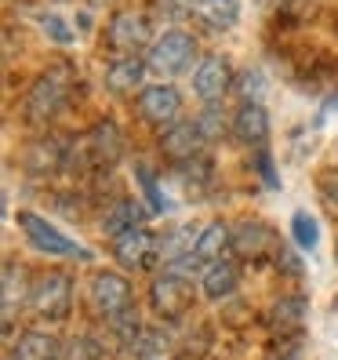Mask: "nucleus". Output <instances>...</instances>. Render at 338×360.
I'll list each match as a JSON object with an SVG mask.
<instances>
[{
    "label": "nucleus",
    "instance_id": "f257e3e1",
    "mask_svg": "<svg viewBox=\"0 0 338 360\" xmlns=\"http://www.w3.org/2000/svg\"><path fill=\"white\" fill-rule=\"evenodd\" d=\"M197 58V37L186 30H164L153 48L145 51V66H150L153 77H178L193 66Z\"/></svg>",
    "mask_w": 338,
    "mask_h": 360
},
{
    "label": "nucleus",
    "instance_id": "f03ea898",
    "mask_svg": "<svg viewBox=\"0 0 338 360\" xmlns=\"http://www.w3.org/2000/svg\"><path fill=\"white\" fill-rule=\"evenodd\" d=\"M66 98H70V77L62 70H48V73H40L33 80V88L26 91L22 113H26L30 124H48L66 110Z\"/></svg>",
    "mask_w": 338,
    "mask_h": 360
},
{
    "label": "nucleus",
    "instance_id": "7ed1b4c3",
    "mask_svg": "<svg viewBox=\"0 0 338 360\" xmlns=\"http://www.w3.org/2000/svg\"><path fill=\"white\" fill-rule=\"evenodd\" d=\"M30 309L40 316V321H48V324L66 321L70 309H73V281H70L62 269L44 273L40 281H33V291H30Z\"/></svg>",
    "mask_w": 338,
    "mask_h": 360
},
{
    "label": "nucleus",
    "instance_id": "20e7f679",
    "mask_svg": "<svg viewBox=\"0 0 338 360\" xmlns=\"http://www.w3.org/2000/svg\"><path fill=\"white\" fill-rule=\"evenodd\" d=\"M18 226H22L26 240L40 251V255H55V259H88L77 240H70L62 229H55L51 222H44L37 211H18Z\"/></svg>",
    "mask_w": 338,
    "mask_h": 360
},
{
    "label": "nucleus",
    "instance_id": "39448f33",
    "mask_svg": "<svg viewBox=\"0 0 338 360\" xmlns=\"http://www.w3.org/2000/svg\"><path fill=\"white\" fill-rule=\"evenodd\" d=\"M88 295H91V306H95V313L102 316V321H113V316H120L124 309L135 306L131 281L124 277V273H117V269H98L91 277Z\"/></svg>",
    "mask_w": 338,
    "mask_h": 360
},
{
    "label": "nucleus",
    "instance_id": "423d86ee",
    "mask_svg": "<svg viewBox=\"0 0 338 360\" xmlns=\"http://www.w3.org/2000/svg\"><path fill=\"white\" fill-rule=\"evenodd\" d=\"M193 277H182L175 269H164L150 284V306L160 321H178V316L193 306Z\"/></svg>",
    "mask_w": 338,
    "mask_h": 360
},
{
    "label": "nucleus",
    "instance_id": "0eeeda50",
    "mask_svg": "<svg viewBox=\"0 0 338 360\" xmlns=\"http://www.w3.org/2000/svg\"><path fill=\"white\" fill-rule=\"evenodd\" d=\"M105 48H110L117 58L124 55H138L142 48L150 51L153 48V37H150V18L135 15V11H120L110 18L105 26Z\"/></svg>",
    "mask_w": 338,
    "mask_h": 360
},
{
    "label": "nucleus",
    "instance_id": "6e6552de",
    "mask_svg": "<svg viewBox=\"0 0 338 360\" xmlns=\"http://www.w3.org/2000/svg\"><path fill=\"white\" fill-rule=\"evenodd\" d=\"M138 105V117L153 128H171L175 120H182V91L175 84H145L135 98Z\"/></svg>",
    "mask_w": 338,
    "mask_h": 360
},
{
    "label": "nucleus",
    "instance_id": "1a4fd4ad",
    "mask_svg": "<svg viewBox=\"0 0 338 360\" xmlns=\"http://www.w3.org/2000/svg\"><path fill=\"white\" fill-rule=\"evenodd\" d=\"M204 146H207V135H204V128L197 124V117L193 120L182 117V120L171 124V128L160 131V153L171 160V164H178V167L197 164L200 153H204Z\"/></svg>",
    "mask_w": 338,
    "mask_h": 360
},
{
    "label": "nucleus",
    "instance_id": "9d476101",
    "mask_svg": "<svg viewBox=\"0 0 338 360\" xmlns=\"http://www.w3.org/2000/svg\"><path fill=\"white\" fill-rule=\"evenodd\" d=\"M233 88V66H229V58L222 55H207L193 66V95L204 102V105H215L229 95Z\"/></svg>",
    "mask_w": 338,
    "mask_h": 360
},
{
    "label": "nucleus",
    "instance_id": "9b49d317",
    "mask_svg": "<svg viewBox=\"0 0 338 360\" xmlns=\"http://www.w3.org/2000/svg\"><path fill=\"white\" fill-rule=\"evenodd\" d=\"M229 251H237L240 259H251V262H262L266 255L277 259L280 255V244H277V233H273L266 222L259 219H244L233 226V244Z\"/></svg>",
    "mask_w": 338,
    "mask_h": 360
},
{
    "label": "nucleus",
    "instance_id": "f8f14e48",
    "mask_svg": "<svg viewBox=\"0 0 338 360\" xmlns=\"http://www.w3.org/2000/svg\"><path fill=\"white\" fill-rule=\"evenodd\" d=\"M113 259L120 269H145L153 259H160V237H153L145 226L128 229L113 240Z\"/></svg>",
    "mask_w": 338,
    "mask_h": 360
},
{
    "label": "nucleus",
    "instance_id": "ddd939ff",
    "mask_svg": "<svg viewBox=\"0 0 338 360\" xmlns=\"http://www.w3.org/2000/svg\"><path fill=\"white\" fill-rule=\"evenodd\" d=\"M229 131H233V139L240 146H266V139H269V113H266V105L259 98H247L240 110L233 113V120H229Z\"/></svg>",
    "mask_w": 338,
    "mask_h": 360
},
{
    "label": "nucleus",
    "instance_id": "4468645a",
    "mask_svg": "<svg viewBox=\"0 0 338 360\" xmlns=\"http://www.w3.org/2000/svg\"><path fill=\"white\" fill-rule=\"evenodd\" d=\"M145 73H150V66H145L142 55L113 58L110 66H105V88H110L113 95H135V91H142Z\"/></svg>",
    "mask_w": 338,
    "mask_h": 360
},
{
    "label": "nucleus",
    "instance_id": "2eb2a0df",
    "mask_svg": "<svg viewBox=\"0 0 338 360\" xmlns=\"http://www.w3.org/2000/svg\"><path fill=\"white\" fill-rule=\"evenodd\" d=\"M197 237H200V229L193 222H178L171 229H164V237H160V262H164V269L182 266L186 259H197L193 255V251H197Z\"/></svg>",
    "mask_w": 338,
    "mask_h": 360
},
{
    "label": "nucleus",
    "instance_id": "dca6fc26",
    "mask_svg": "<svg viewBox=\"0 0 338 360\" xmlns=\"http://www.w3.org/2000/svg\"><path fill=\"white\" fill-rule=\"evenodd\" d=\"M237 284H240V269H237L233 259H219V262L204 266V273H200V291L211 302L229 299V295L237 291Z\"/></svg>",
    "mask_w": 338,
    "mask_h": 360
},
{
    "label": "nucleus",
    "instance_id": "f3484780",
    "mask_svg": "<svg viewBox=\"0 0 338 360\" xmlns=\"http://www.w3.org/2000/svg\"><path fill=\"white\" fill-rule=\"evenodd\" d=\"M11 360H62V342L44 328H30L11 346Z\"/></svg>",
    "mask_w": 338,
    "mask_h": 360
},
{
    "label": "nucleus",
    "instance_id": "a211bd4d",
    "mask_svg": "<svg viewBox=\"0 0 338 360\" xmlns=\"http://www.w3.org/2000/svg\"><path fill=\"white\" fill-rule=\"evenodd\" d=\"M193 15H197L200 26L226 33V30H233L237 18H240V0H193Z\"/></svg>",
    "mask_w": 338,
    "mask_h": 360
},
{
    "label": "nucleus",
    "instance_id": "6ab92c4d",
    "mask_svg": "<svg viewBox=\"0 0 338 360\" xmlns=\"http://www.w3.org/2000/svg\"><path fill=\"white\" fill-rule=\"evenodd\" d=\"M229 244H233V226H226V222H207L200 229V237H197V262L200 266H211V262H219L226 259V251Z\"/></svg>",
    "mask_w": 338,
    "mask_h": 360
},
{
    "label": "nucleus",
    "instance_id": "aec40b11",
    "mask_svg": "<svg viewBox=\"0 0 338 360\" xmlns=\"http://www.w3.org/2000/svg\"><path fill=\"white\" fill-rule=\"evenodd\" d=\"M142 219H145V211L138 207V200L124 197V200H117L110 211H105V219H102V233H105L110 240H117V237H124L128 229H138V226H142Z\"/></svg>",
    "mask_w": 338,
    "mask_h": 360
},
{
    "label": "nucleus",
    "instance_id": "412c9836",
    "mask_svg": "<svg viewBox=\"0 0 338 360\" xmlns=\"http://www.w3.org/2000/svg\"><path fill=\"white\" fill-rule=\"evenodd\" d=\"M30 291L26 288V269L18 262H4V328H11V316L15 309H22V302H30Z\"/></svg>",
    "mask_w": 338,
    "mask_h": 360
},
{
    "label": "nucleus",
    "instance_id": "4be33fe9",
    "mask_svg": "<svg viewBox=\"0 0 338 360\" xmlns=\"http://www.w3.org/2000/svg\"><path fill=\"white\" fill-rule=\"evenodd\" d=\"M88 146H91V153L98 164H113L124 150V142H120V131H117V124L113 120H102L95 124V128L88 131Z\"/></svg>",
    "mask_w": 338,
    "mask_h": 360
},
{
    "label": "nucleus",
    "instance_id": "5701e85b",
    "mask_svg": "<svg viewBox=\"0 0 338 360\" xmlns=\"http://www.w3.org/2000/svg\"><path fill=\"white\" fill-rule=\"evenodd\" d=\"M113 331V338L124 346V349H142V321H138V309H124L120 316H113V321H105Z\"/></svg>",
    "mask_w": 338,
    "mask_h": 360
},
{
    "label": "nucleus",
    "instance_id": "b1692460",
    "mask_svg": "<svg viewBox=\"0 0 338 360\" xmlns=\"http://www.w3.org/2000/svg\"><path fill=\"white\" fill-rule=\"evenodd\" d=\"M302 321H306V299L302 295H291V299H280L277 306H273V324H277L280 331L299 328Z\"/></svg>",
    "mask_w": 338,
    "mask_h": 360
},
{
    "label": "nucleus",
    "instance_id": "393cba45",
    "mask_svg": "<svg viewBox=\"0 0 338 360\" xmlns=\"http://www.w3.org/2000/svg\"><path fill=\"white\" fill-rule=\"evenodd\" d=\"M291 237L302 251H313L316 244H320V226H316V219L306 215V211H294L291 215Z\"/></svg>",
    "mask_w": 338,
    "mask_h": 360
},
{
    "label": "nucleus",
    "instance_id": "a878e982",
    "mask_svg": "<svg viewBox=\"0 0 338 360\" xmlns=\"http://www.w3.org/2000/svg\"><path fill=\"white\" fill-rule=\"evenodd\" d=\"M40 30H44L51 40H55V44H73V30L66 26V18H62V15H40Z\"/></svg>",
    "mask_w": 338,
    "mask_h": 360
},
{
    "label": "nucleus",
    "instance_id": "bb28decb",
    "mask_svg": "<svg viewBox=\"0 0 338 360\" xmlns=\"http://www.w3.org/2000/svg\"><path fill=\"white\" fill-rule=\"evenodd\" d=\"M197 124H200V128H204V135H207V142L211 139H219L222 131H226V120L219 117V105H207V110L197 117Z\"/></svg>",
    "mask_w": 338,
    "mask_h": 360
},
{
    "label": "nucleus",
    "instance_id": "cd10ccee",
    "mask_svg": "<svg viewBox=\"0 0 338 360\" xmlns=\"http://www.w3.org/2000/svg\"><path fill=\"white\" fill-rule=\"evenodd\" d=\"M135 172H138V179H142V186H145V197H150V204H153V211H160L164 204H160V197H157V179H153L150 172H145V167H142V164L135 167Z\"/></svg>",
    "mask_w": 338,
    "mask_h": 360
},
{
    "label": "nucleus",
    "instance_id": "c85d7f7f",
    "mask_svg": "<svg viewBox=\"0 0 338 360\" xmlns=\"http://www.w3.org/2000/svg\"><path fill=\"white\" fill-rule=\"evenodd\" d=\"M327 197L338 204V179H331V182H327Z\"/></svg>",
    "mask_w": 338,
    "mask_h": 360
},
{
    "label": "nucleus",
    "instance_id": "c756f323",
    "mask_svg": "<svg viewBox=\"0 0 338 360\" xmlns=\"http://www.w3.org/2000/svg\"><path fill=\"white\" fill-rule=\"evenodd\" d=\"M91 4H110V0H91Z\"/></svg>",
    "mask_w": 338,
    "mask_h": 360
}]
</instances>
